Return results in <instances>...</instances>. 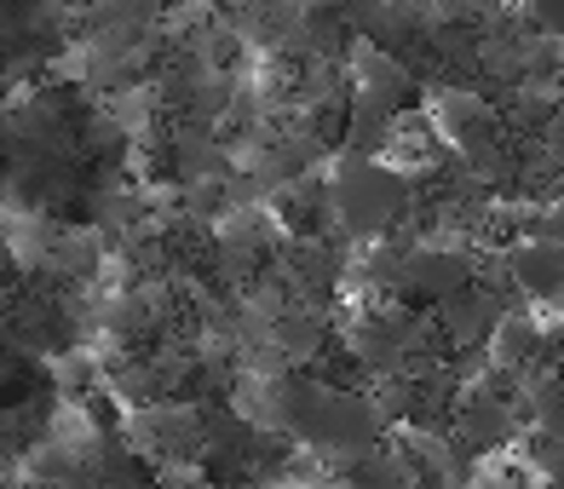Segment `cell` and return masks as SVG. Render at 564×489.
<instances>
[{
	"label": "cell",
	"instance_id": "6",
	"mask_svg": "<svg viewBox=\"0 0 564 489\" xmlns=\"http://www.w3.org/2000/svg\"><path fill=\"white\" fill-rule=\"evenodd\" d=\"M507 282L524 300H564V242L547 230H530L507 248Z\"/></svg>",
	"mask_w": 564,
	"mask_h": 489
},
{
	"label": "cell",
	"instance_id": "8",
	"mask_svg": "<svg viewBox=\"0 0 564 489\" xmlns=\"http://www.w3.org/2000/svg\"><path fill=\"white\" fill-rule=\"evenodd\" d=\"M530 467L542 489H564V437H530Z\"/></svg>",
	"mask_w": 564,
	"mask_h": 489
},
{
	"label": "cell",
	"instance_id": "5",
	"mask_svg": "<svg viewBox=\"0 0 564 489\" xmlns=\"http://www.w3.org/2000/svg\"><path fill=\"white\" fill-rule=\"evenodd\" d=\"M512 289H484V282H473V289H460L455 300H444L438 312H432V323H438V340L449 351H490L496 334L512 312Z\"/></svg>",
	"mask_w": 564,
	"mask_h": 489
},
{
	"label": "cell",
	"instance_id": "9",
	"mask_svg": "<svg viewBox=\"0 0 564 489\" xmlns=\"http://www.w3.org/2000/svg\"><path fill=\"white\" fill-rule=\"evenodd\" d=\"M535 230H547V237H558V242H564V191L542 208V225H535Z\"/></svg>",
	"mask_w": 564,
	"mask_h": 489
},
{
	"label": "cell",
	"instance_id": "10",
	"mask_svg": "<svg viewBox=\"0 0 564 489\" xmlns=\"http://www.w3.org/2000/svg\"><path fill=\"white\" fill-rule=\"evenodd\" d=\"M0 489H46V483L30 478V472H18V478H0Z\"/></svg>",
	"mask_w": 564,
	"mask_h": 489
},
{
	"label": "cell",
	"instance_id": "7",
	"mask_svg": "<svg viewBox=\"0 0 564 489\" xmlns=\"http://www.w3.org/2000/svg\"><path fill=\"white\" fill-rule=\"evenodd\" d=\"M351 98H369V105L403 116V105L415 98V75H409L403 58H392V46H364L357 53V82H351Z\"/></svg>",
	"mask_w": 564,
	"mask_h": 489
},
{
	"label": "cell",
	"instance_id": "2",
	"mask_svg": "<svg viewBox=\"0 0 564 489\" xmlns=\"http://www.w3.org/2000/svg\"><path fill=\"white\" fill-rule=\"evenodd\" d=\"M127 444L144 455L150 472H202V449H208V409L185 398H162L127 415Z\"/></svg>",
	"mask_w": 564,
	"mask_h": 489
},
{
	"label": "cell",
	"instance_id": "1",
	"mask_svg": "<svg viewBox=\"0 0 564 489\" xmlns=\"http://www.w3.org/2000/svg\"><path fill=\"white\" fill-rule=\"evenodd\" d=\"M323 208L346 237L380 242L403 230L415 214V178H409L392 156H340L323 178Z\"/></svg>",
	"mask_w": 564,
	"mask_h": 489
},
{
	"label": "cell",
	"instance_id": "4",
	"mask_svg": "<svg viewBox=\"0 0 564 489\" xmlns=\"http://www.w3.org/2000/svg\"><path fill=\"white\" fill-rule=\"evenodd\" d=\"M524 426H530L524 409L512 403V398H501V392H490V385H467L460 403H455V415H449V437H455V449L467 455V460L501 455Z\"/></svg>",
	"mask_w": 564,
	"mask_h": 489
},
{
	"label": "cell",
	"instance_id": "3",
	"mask_svg": "<svg viewBox=\"0 0 564 489\" xmlns=\"http://www.w3.org/2000/svg\"><path fill=\"white\" fill-rule=\"evenodd\" d=\"M478 271H473V253L467 248H449V242H421L398 260V289L392 300H409L421 312H438L444 300H455L460 289H473Z\"/></svg>",
	"mask_w": 564,
	"mask_h": 489
}]
</instances>
